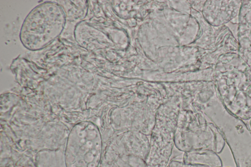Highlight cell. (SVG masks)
Returning a JSON list of instances; mask_svg holds the SVG:
<instances>
[{"mask_svg":"<svg viewBox=\"0 0 251 167\" xmlns=\"http://www.w3.org/2000/svg\"><path fill=\"white\" fill-rule=\"evenodd\" d=\"M35 167H66L65 151L58 150H42L34 155Z\"/></svg>","mask_w":251,"mask_h":167,"instance_id":"obj_6","label":"cell"},{"mask_svg":"<svg viewBox=\"0 0 251 167\" xmlns=\"http://www.w3.org/2000/svg\"><path fill=\"white\" fill-rule=\"evenodd\" d=\"M239 20V56L251 68V15L249 9L240 12Z\"/></svg>","mask_w":251,"mask_h":167,"instance_id":"obj_4","label":"cell"},{"mask_svg":"<svg viewBox=\"0 0 251 167\" xmlns=\"http://www.w3.org/2000/svg\"><path fill=\"white\" fill-rule=\"evenodd\" d=\"M169 167H212L211 166L200 165V164H183L177 161H172L169 165Z\"/></svg>","mask_w":251,"mask_h":167,"instance_id":"obj_7","label":"cell"},{"mask_svg":"<svg viewBox=\"0 0 251 167\" xmlns=\"http://www.w3.org/2000/svg\"><path fill=\"white\" fill-rule=\"evenodd\" d=\"M217 97L225 109L243 120L251 119V68L235 53L218 59L213 73Z\"/></svg>","mask_w":251,"mask_h":167,"instance_id":"obj_1","label":"cell"},{"mask_svg":"<svg viewBox=\"0 0 251 167\" xmlns=\"http://www.w3.org/2000/svg\"><path fill=\"white\" fill-rule=\"evenodd\" d=\"M64 151L66 167H99L102 158L100 142L89 124L73 130Z\"/></svg>","mask_w":251,"mask_h":167,"instance_id":"obj_3","label":"cell"},{"mask_svg":"<svg viewBox=\"0 0 251 167\" xmlns=\"http://www.w3.org/2000/svg\"><path fill=\"white\" fill-rule=\"evenodd\" d=\"M206 114L222 133L236 167H251V130L244 120L229 113L217 97Z\"/></svg>","mask_w":251,"mask_h":167,"instance_id":"obj_2","label":"cell"},{"mask_svg":"<svg viewBox=\"0 0 251 167\" xmlns=\"http://www.w3.org/2000/svg\"><path fill=\"white\" fill-rule=\"evenodd\" d=\"M120 154L111 150L107 151L101 159L100 167H147L142 158Z\"/></svg>","mask_w":251,"mask_h":167,"instance_id":"obj_5","label":"cell"}]
</instances>
